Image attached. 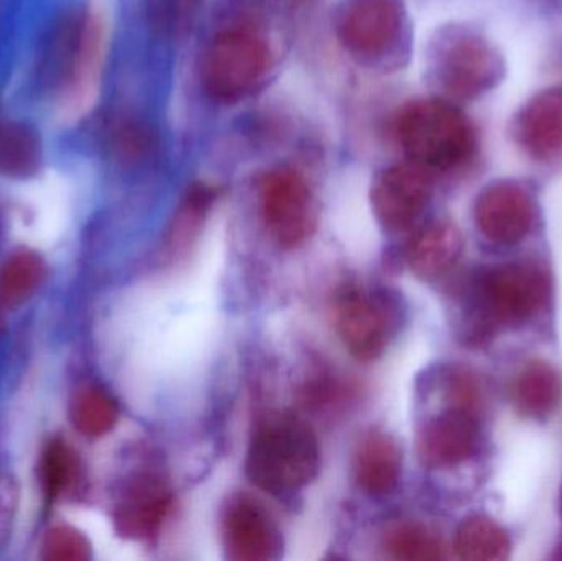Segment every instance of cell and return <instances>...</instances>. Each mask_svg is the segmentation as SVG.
<instances>
[{
	"instance_id": "cell-1",
	"label": "cell",
	"mask_w": 562,
	"mask_h": 561,
	"mask_svg": "<svg viewBox=\"0 0 562 561\" xmlns=\"http://www.w3.org/2000/svg\"><path fill=\"white\" fill-rule=\"evenodd\" d=\"M270 23L229 13L211 33L198 61L201 91L217 105H237L266 88L279 65V45Z\"/></svg>"
},
{
	"instance_id": "cell-2",
	"label": "cell",
	"mask_w": 562,
	"mask_h": 561,
	"mask_svg": "<svg viewBox=\"0 0 562 561\" xmlns=\"http://www.w3.org/2000/svg\"><path fill=\"white\" fill-rule=\"evenodd\" d=\"M468 295L462 339L487 345L497 333L525 325L547 306L551 277L531 260L498 263L475 273Z\"/></svg>"
},
{
	"instance_id": "cell-3",
	"label": "cell",
	"mask_w": 562,
	"mask_h": 561,
	"mask_svg": "<svg viewBox=\"0 0 562 561\" xmlns=\"http://www.w3.org/2000/svg\"><path fill=\"white\" fill-rule=\"evenodd\" d=\"M392 132L403 158L432 177L462 170L479 150L471 119L459 104L439 96L403 104L393 117Z\"/></svg>"
},
{
	"instance_id": "cell-4",
	"label": "cell",
	"mask_w": 562,
	"mask_h": 561,
	"mask_svg": "<svg viewBox=\"0 0 562 561\" xmlns=\"http://www.w3.org/2000/svg\"><path fill=\"white\" fill-rule=\"evenodd\" d=\"M333 29L344 55L366 71L393 75L408 65L413 25L403 0H346Z\"/></svg>"
},
{
	"instance_id": "cell-5",
	"label": "cell",
	"mask_w": 562,
	"mask_h": 561,
	"mask_svg": "<svg viewBox=\"0 0 562 561\" xmlns=\"http://www.w3.org/2000/svg\"><path fill=\"white\" fill-rule=\"evenodd\" d=\"M319 470V440L303 418L277 412L257 425L247 451L246 473L259 490L294 493L313 483Z\"/></svg>"
},
{
	"instance_id": "cell-6",
	"label": "cell",
	"mask_w": 562,
	"mask_h": 561,
	"mask_svg": "<svg viewBox=\"0 0 562 561\" xmlns=\"http://www.w3.org/2000/svg\"><path fill=\"white\" fill-rule=\"evenodd\" d=\"M425 71L436 96L459 104L492 91L504 78L505 61L481 33L448 25L429 38Z\"/></svg>"
},
{
	"instance_id": "cell-7",
	"label": "cell",
	"mask_w": 562,
	"mask_h": 561,
	"mask_svg": "<svg viewBox=\"0 0 562 561\" xmlns=\"http://www.w3.org/2000/svg\"><path fill=\"white\" fill-rule=\"evenodd\" d=\"M260 217L267 233L281 249L303 246L317 226V203L303 171L277 165L257 184Z\"/></svg>"
},
{
	"instance_id": "cell-8",
	"label": "cell",
	"mask_w": 562,
	"mask_h": 561,
	"mask_svg": "<svg viewBox=\"0 0 562 561\" xmlns=\"http://www.w3.org/2000/svg\"><path fill=\"white\" fill-rule=\"evenodd\" d=\"M333 322L347 351L363 362L375 361L385 352L395 326L386 303L359 283L337 290Z\"/></svg>"
},
{
	"instance_id": "cell-9",
	"label": "cell",
	"mask_w": 562,
	"mask_h": 561,
	"mask_svg": "<svg viewBox=\"0 0 562 561\" xmlns=\"http://www.w3.org/2000/svg\"><path fill=\"white\" fill-rule=\"evenodd\" d=\"M108 45V15L99 3H91L79 22L71 68L61 92L59 109L65 121L82 117L94 104L101 86Z\"/></svg>"
},
{
	"instance_id": "cell-10",
	"label": "cell",
	"mask_w": 562,
	"mask_h": 561,
	"mask_svg": "<svg viewBox=\"0 0 562 561\" xmlns=\"http://www.w3.org/2000/svg\"><path fill=\"white\" fill-rule=\"evenodd\" d=\"M432 175L405 160L382 168L370 184V206L382 227L392 233L408 229L432 198Z\"/></svg>"
},
{
	"instance_id": "cell-11",
	"label": "cell",
	"mask_w": 562,
	"mask_h": 561,
	"mask_svg": "<svg viewBox=\"0 0 562 561\" xmlns=\"http://www.w3.org/2000/svg\"><path fill=\"white\" fill-rule=\"evenodd\" d=\"M474 217L485 239L497 246H514L533 229L537 204L524 184L512 180L495 181L479 194Z\"/></svg>"
},
{
	"instance_id": "cell-12",
	"label": "cell",
	"mask_w": 562,
	"mask_h": 561,
	"mask_svg": "<svg viewBox=\"0 0 562 561\" xmlns=\"http://www.w3.org/2000/svg\"><path fill=\"white\" fill-rule=\"evenodd\" d=\"M224 550L233 561H269L280 556L281 534L269 510L247 494L227 501L221 519Z\"/></svg>"
},
{
	"instance_id": "cell-13",
	"label": "cell",
	"mask_w": 562,
	"mask_h": 561,
	"mask_svg": "<svg viewBox=\"0 0 562 561\" xmlns=\"http://www.w3.org/2000/svg\"><path fill=\"white\" fill-rule=\"evenodd\" d=\"M481 427L477 412L452 407L432 415L416 434V453L429 470H451L471 460L477 450Z\"/></svg>"
},
{
	"instance_id": "cell-14",
	"label": "cell",
	"mask_w": 562,
	"mask_h": 561,
	"mask_svg": "<svg viewBox=\"0 0 562 561\" xmlns=\"http://www.w3.org/2000/svg\"><path fill=\"white\" fill-rule=\"evenodd\" d=\"M173 503V491L161 478L138 474L115 503V530L125 539L150 542L164 529Z\"/></svg>"
},
{
	"instance_id": "cell-15",
	"label": "cell",
	"mask_w": 562,
	"mask_h": 561,
	"mask_svg": "<svg viewBox=\"0 0 562 561\" xmlns=\"http://www.w3.org/2000/svg\"><path fill=\"white\" fill-rule=\"evenodd\" d=\"M518 147L540 164L562 160V86L531 96L514 121Z\"/></svg>"
},
{
	"instance_id": "cell-16",
	"label": "cell",
	"mask_w": 562,
	"mask_h": 561,
	"mask_svg": "<svg viewBox=\"0 0 562 561\" xmlns=\"http://www.w3.org/2000/svg\"><path fill=\"white\" fill-rule=\"evenodd\" d=\"M464 239L451 221L436 220L419 227L405 247V259L415 276L423 280L445 277L459 262Z\"/></svg>"
},
{
	"instance_id": "cell-17",
	"label": "cell",
	"mask_w": 562,
	"mask_h": 561,
	"mask_svg": "<svg viewBox=\"0 0 562 561\" xmlns=\"http://www.w3.org/2000/svg\"><path fill=\"white\" fill-rule=\"evenodd\" d=\"M402 461V451L389 434L367 431L353 451L357 486L372 497L390 496L398 487Z\"/></svg>"
},
{
	"instance_id": "cell-18",
	"label": "cell",
	"mask_w": 562,
	"mask_h": 561,
	"mask_svg": "<svg viewBox=\"0 0 562 561\" xmlns=\"http://www.w3.org/2000/svg\"><path fill=\"white\" fill-rule=\"evenodd\" d=\"M512 401L518 414L531 420L551 417L562 401L560 372L541 359L528 362L512 384Z\"/></svg>"
},
{
	"instance_id": "cell-19",
	"label": "cell",
	"mask_w": 562,
	"mask_h": 561,
	"mask_svg": "<svg viewBox=\"0 0 562 561\" xmlns=\"http://www.w3.org/2000/svg\"><path fill=\"white\" fill-rule=\"evenodd\" d=\"M220 198V184L211 181H193L187 188L168 227L167 246L171 253H181L196 239Z\"/></svg>"
},
{
	"instance_id": "cell-20",
	"label": "cell",
	"mask_w": 562,
	"mask_h": 561,
	"mask_svg": "<svg viewBox=\"0 0 562 561\" xmlns=\"http://www.w3.org/2000/svg\"><path fill=\"white\" fill-rule=\"evenodd\" d=\"M452 547L461 560L502 561L510 557L512 540L501 524L491 517L474 514L459 524Z\"/></svg>"
},
{
	"instance_id": "cell-21",
	"label": "cell",
	"mask_w": 562,
	"mask_h": 561,
	"mask_svg": "<svg viewBox=\"0 0 562 561\" xmlns=\"http://www.w3.org/2000/svg\"><path fill=\"white\" fill-rule=\"evenodd\" d=\"M46 263L32 250H20L0 267V316L25 303L46 279Z\"/></svg>"
},
{
	"instance_id": "cell-22",
	"label": "cell",
	"mask_w": 562,
	"mask_h": 561,
	"mask_svg": "<svg viewBox=\"0 0 562 561\" xmlns=\"http://www.w3.org/2000/svg\"><path fill=\"white\" fill-rule=\"evenodd\" d=\"M38 480L48 503H55L78 490L82 481L81 461L66 441L56 438L43 448Z\"/></svg>"
},
{
	"instance_id": "cell-23",
	"label": "cell",
	"mask_w": 562,
	"mask_h": 561,
	"mask_svg": "<svg viewBox=\"0 0 562 561\" xmlns=\"http://www.w3.org/2000/svg\"><path fill=\"white\" fill-rule=\"evenodd\" d=\"M42 150L35 132L16 122H0V175L30 178L38 171Z\"/></svg>"
},
{
	"instance_id": "cell-24",
	"label": "cell",
	"mask_w": 562,
	"mask_h": 561,
	"mask_svg": "<svg viewBox=\"0 0 562 561\" xmlns=\"http://www.w3.org/2000/svg\"><path fill=\"white\" fill-rule=\"evenodd\" d=\"M69 415L79 434L99 438L114 430L119 422V405L105 389L88 385L76 392Z\"/></svg>"
},
{
	"instance_id": "cell-25",
	"label": "cell",
	"mask_w": 562,
	"mask_h": 561,
	"mask_svg": "<svg viewBox=\"0 0 562 561\" xmlns=\"http://www.w3.org/2000/svg\"><path fill=\"white\" fill-rule=\"evenodd\" d=\"M385 550L396 560L432 561L445 559V543L438 534L419 523L393 526L385 536Z\"/></svg>"
},
{
	"instance_id": "cell-26",
	"label": "cell",
	"mask_w": 562,
	"mask_h": 561,
	"mask_svg": "<svg viewBox=\"0 0 562 561\" xmlns=\"http://www.w3.org/2000/svg\"><path fill=\"white\" fill-rule=\"evenodd\" d=\"M204 0H150L155 29L170 38H183L193 29Z\"/></svg>"
},
{
	"instance_id": "cell-27",
	"label": "cell",
	"mask_w": 562,
	"mask_h": 561,
	"mask_svg": "<svg viewBox=\"0 0 562 561\" xmlns=\"http://www.w3.org/2000/svg\"><path fill=\"white\" fill-rule=\"evenodd\" d=\"M42 559L46 561H86L91 559V543L72 527H53L43 537Z\"/></svg>"
},
{
	"instance_id": "cell-28",
	"label": "cell",
	"mask_w": 562,
	"mask_h": 561,
	"mask_svg": "<svg viewBox=\"0 0 562 561\" xmlns=\"http://www.w3.org/2000/svg\"><path fill=\"white\" fill-rule=\"evenodd\" d=\"M323 3L324 0H243V10L239 12L250 13L269 22V13L279 19H300L316 12Z\"/></svg>"
},
{
	"instance_id": "cell-29",
	"label": "cell",
	"mask_w": 562,
	"mask_h": 561,
	"mask_svg": "<svg viewBox=\"0 0 562 561\" xmlns=\"http://www.w3.org/2000/svg\"><path fill=\"white\" fill-rule=\"evenodd\" d=\"M19 506V486L9 468L0 461V546L7 542L12 532Z\"/></svg>"
},
{
	"instance_id": "cell-30",
	"label": "cell",
	"mask_w": 562,
	"mask_h": 561,
	"mask_svg": "<svg viewBox=\"0 0 562 561\" xmlns=\"http://www.w3.org/2000/svg\"><path fill=\"white\" fill-rule=\"evenodd\" d=\"M560 514L562 519V486H561V493H560Z\"/></svg>"
}]
</instances>
